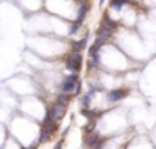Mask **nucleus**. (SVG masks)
<instances>
[{"instance_id": "obj_15", "label": "nucleus", "mask_w": 156, "mask_h": 149, "mask_svg": "<svg viewBox=\"0 0 156 149\" xmlns=\"http://www.w3.org/2000/svg\"><path fill=\"white\" fill-rule=\"evenodd\" d=\"M79 2H81V4H87V0H79Z\"/></svg>"}, {"instance_id": "obj_5", "label": "nucleus", "mask_w": 156, "mask_h": 149, "mask_svg": "<svg viewBox=\"0 0 156 149\" xmlns=\"http://www.w3.org/2000/svg\"><path fill=\"white\" fill-rule=\"evenodd\" d=\"M126 94H128L126 89H114V91L108 92V101L109 102H118V101H121V99H124Z\"/></svg>"}, {"instance_id": "obj_1", "label": "nucleus", "mask_w": 156, "mask_h": 149, "mask_svg": "<svg viewBox=\"0 0 156 149\" xmlns=\"http://www.w3.org/2000/svg\"><path fill=\"white\" fill-rule=\"evenodd\" d=\"M61 91H62V94H67V95L79 94V92H81V82L77 81V75L74 74V75L66 77L64 82H62V85H61Z\"/></svg>"}, {"instance_id": "obj_6", "label": "nucleus", "mask_w": 156, "mask_h": 149, "mask_svg": "<svg viewBox=\"0 0 156 149\" xmlns=\"http://www.w3.org/2000/svg\"><path fill=\"white\" fill-rule=\"evenodd\" d=\"M101 141V137H99V134L98 132H91V134H87L86 136V139H84V147H94L98 142Z\"/></svg>"}, {"instance_id": "obj_12", "label": "nucleus", "mask_w": 156, "mask_h": 149, "mask_svg": "<svg viewBox=\"0 0 156 149\" xmlns=\"http://www.w3.org/2000/svg\"><path fill=\"white\" fill-rule=\"evenodd\" d=\"M79 27H81V24H79V22H74V24L71 25V30H69V34H76Z\"/></svg>"}, {"instance_id": "obj_2", "label": "nucleus", "mask_w": 156, "mask_h": 149, "mask_svg": "<svg viewBox=\"0 0 156 149\" xmlns=\"http://www.w3.org/2000/svg\"><path fill=\"white\" fill-rule=\"evenodd\" d=\"M66 65H67L69 71L77 72L82 65V55L79 54V52H71V54L67 55V59H66Z\"/></svg>"}, {"instance_id": "obj_7", "label": "nucleus", "mask_w": 156, "mask_h": 149, "mask_svg": "<svg viewBox=\"0 0 156 149\" xmlns=\"http://www.w3.org/2000/svg\"><path fill=\"white\" fill-rule=\"evenodd\" d=\"M86 44H87V35H86L84 39H81V40H76L72 42V52H81L86 49Z\"/></svg>"}, {"instance_id": "obj_13", "label": "nucleus", "mask_w": 156, "mask_h": 149, "mask_svg": "<svg viewBox=\"0 0 156 149\" xmlns=\"http://www.w3.org/2000/svg\"><path fill=\"white\" fill-rule=\"evenodd\" d=\"M104 144H106V139H101V141H99L94 147H89V149H102V146H104Z\"/></svg>"}, {"instance_id": "obj_4", "label": "nucleus", "mask_w": 156, "mask_h": 149, "mask_svg": "<svg viewBox=\"0 0 156 149\" xmlns=\"http://www.w3.org/2000/svg\"><path fill=\"white\" fill-rule=\"evenodd\" d=\"M55 131H57V122L52 121L49 116H45V119L42 121V129H41V132H45L47 136H52Z\"/></svg>"}, {"instance_id": "obj_3", "label": "nucleus", "mask_w": 156, "mask_h": 149, "mask_svg": "<svg viewBox=\"0 0 156 149\" xmlns=\"http://www.w3.org/2000/svg\"><path fill=\"white\" fill-rule=\"evenodd\" d=\"M64 114H66V107H62V106H59V104H52L51 107H49V111H47V116L52 119V121H55V122H59L62 117H64Z\"/></svg>"}, {"instance_id": "obj_14", "label": "nucleus", "mask_w": 156, "mask_h": 149, "mask_svg": "<svg viewBox=\"0 0 156 149\" xmlns=\"http://www.w3.org/2000/svg\"><path fill=\"white\" fill-rule=\"evenodd\" d=\"M54 149H62V141H59L57 144H55V147Z\"/></svg>"}, {"instance_id": "obj_11", "label": "nucleus", "mask_w": 156, "mask_h": 149, "mask_svg": "<svg viewBox=\"0 0 156 149\" xmlns=\"http://www.w3.org/2000/svg\"><path fill=\"white\" fill-rule=\"evenodd\" d=\"M128 2H129V0H112V2H111V9H112V10H121V7L124 4H128Z\"/></svg>"}, {"instance_id": "obj_8", "label": "nucleus", "mask_w": 156, "mask_h": 149, "mask_svg": "<svg viewBox=\"0 0 156 149\" xmlns=\"http://www.w3.org/2000/svg\"><path fill=\"white\" fill-rule=\"evenodd\" d=\"M69 102H71V95H67V94H59L55 97V104L62 106V107H67Z\"/></svg>"}, {"instance_id": "obj_10", "label": "nucleus", "mask_w": 156, "mask_h": 149, "mask_svg": "<svg viewBox=\"0 0 156 149\" xmlns=\"http://www.w3.org/2000/svg\"><path fill=\"white\" fill-rule=\"evenodd\" d=\"M94 91H96V89H91V92H87L86 95H82V99H81V106H82V109H87L89 102H91V95L94 94Z\"/></svg>"}, {"instance_id": "obj_9", "label": "nucleus", "mask_w": 156, "mask_h": 149, "mask_svg": "<svg viewBox=\"0 0 156 149\" xmlns=\"http://www.w3.org/2000/svg\"><path fill=\"white\" fill-rule=\"evenodd\" d=\"M87 10H89V4H82L81 7H79V12H77V20H76V22L82 24V20H84V17H86V14H87Z\"/></svg>"}]
</instances>
